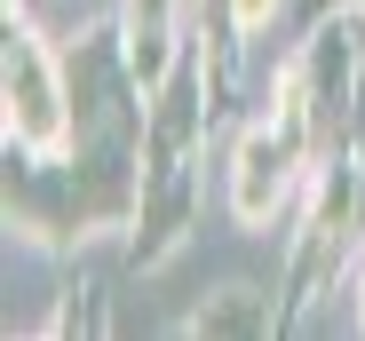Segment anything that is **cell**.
<instances>
[{
    "label": "cell",
    "instance_id": "obj_1",
    "mask_svg": "<svg viewBox=\"0 0 365 341\" xmlns=\"http://www.w3.org/2000/svg\"><path fill=\"white\" fill-rule=\"evenodd\" d=\"M302 80H310V64H286L270 120H255L247 135H238V159H230V214L247 222V231H262V222L294 199V183H302V159H310V103H302Z\"/></svg>",
    "mask_w": 365,
    "mask_h": 341
},
{
    "label": "cell",
    "instance_id": "obj_2",
    "mask_svg": "<svg viewBox=\"0 0 365 341\" xmlns=\"http://www.w3.org/2000/svg\"><path fill=\"white\" fill-rule=\"evenodd\" d=\"M72 120H64V88L40 32H9V151L24 159H64Z\"/></svg>",
    "mask_w": 365,
    "mask_h": 341
},
{
    "label": "cell",
    "instance_id": "obj_3",
    "mask_svg": "<svg viewBox=\"0 0 365 341\" xmlns=\"http://www.w3.org/2000/svg\"><path fill=\"white\" fill-rule=\"evenodd\" d=\"M270 16H278V0H230V24L238 32H262Z\"/></svg>",
    "mask_w": 365,
    "mask_h": 341
}]
</instances>
